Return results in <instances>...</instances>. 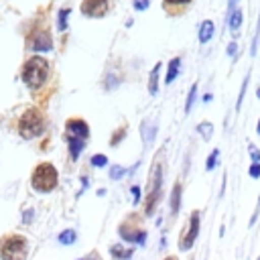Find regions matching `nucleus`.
Listing matches in <instances>:
<instances>
[{"label":"nucleus","mask_w":260,"mask_h":260,"mask_svg":"<svg viewBox=\"0 0 260 260\" xmlns=\"http://www.w3.org/2000/svg\"><path fill=\"white\" fill-rule=\"evenodd\" d=\"M250 177H260V162H252V167H250Z\"/></svg>","instance_id":"obj_28"},{"label":"nucleus","mask_w":260,"mask_h":260,"mask_svg":"<svg viewBox=\"0 0 260 260\" xmlns=\"http://www.w3.org/2000/svg\"><path fill=\"white\" fill-rule=\"evenodd\" d=\"M87 136H89V128H87V124L83 120H77V118L67 120V124H65V138L87 140Z\"/></svg>","instance_id":"obj_8"},{"label":"nucleus","mask_w":260,"mask_h":260,"mask_svg":"<svg viewBox=\"0 0 260 260\" xmlns=\"http://www.w3.org/2000/svg\"><path fill=\"white\" fill-rule=\"evenodd\" d=\"M179 67H181V59H179V57L171 59V63H169V71H167V77H165V83H171V81L177 77Z\"/></svg>","instance_id":"obj_15"},{"label":"nucleus","mask_w":260,"mask_h":260,"mask_svg":"<svg viewBox=\"0 0 260 260\" xmlns=\"http://www.w3.org/2000/svg\"><path fill=\"white\" fill-rule=\"evenodd\" d=\"M91 165L93 167H106L108 165V158L104 154H95V156H91Z\"/></svg>","instance_id":"obj_22"},{"label":"nucleus","mask_w":260,"mask_h":260,"mask_svg":"<svg viewBox=\"0 0 260 260\" xmlns=\"http://www.w3.org/2000/svg\"><path fill=\"white\" fill-rule=\"evenodd\" d=\"M242 10H234L232 14H230V18H228V24H230V28L236 32L238 30V26H240V22H242Z\"/></svg>","instance_id":"obj_18"},{"label":"nucleus","mask_w":260,"mask_h":260,"mask_svg":"<svg viewBox=\"0 0 260 260\" xmlns=\"http://www.w3.org/2000/svg\"><path fill=\"white\" fill-rule=\"evenodd\" d=\"M59 183L57 169L51 162H39L30 175V187L37 193H51Z\"/></svg>","instance_id":"obj_2"},{"label":"nucleus","mask_w":260,"mask_h":260,"mask_svg":"<svg viewBox=\"0 0 260 260\" xmlns=\"http://www.w3.org/2000/svg\"><path fill=\"white\" fill-rule=\"evenodd\" d=\"M45 130V120L39 110H26L18 120V134L22 138H37Z\"/></svg>","instance_id":"obj_5"},{"label":"nucleus","mask_w":260,"mask_h":260,"mask_svg":"<svg viewBox=\"0 0 260 260\" xmlns=\"http://www.w3.org/2000/svg\"><path fill=\"white\" fill-rule=\"evenodd\" d=\"M258 260H260V258H258Z\"/></svg>","instance_id":"obj_39"},{"label":"nucleus","mask_w":260,"mask_h":260,"mask_svg":"<svg viewBox=\"0 0 260 260\" xmlns=\"http://www.w3.org/2000/svg\"><path fill=\"white\" fill-rule=\"evenodd\" d=\"M160 187H162V171H160V160L156 156L150 177H148V191H146V205H144L146 215H152V211L158 203V197H160Z\"/></svg>","instance_id":"obj_4"},{"label":"nucleus","mask_w":260,"mask_h":260,"mask_svg":"<svg viewBox=\"0 0 260 260\" xmlns=\"http://www.w3.org/2000/svg\"><path fill=\"white\" fill-rule=\"evenodd\" d=\"M124 173H126V169L120 167V165H114V167L110 169V177H112V179H122Z\"/></svg>","instance_id":"obj_21"},{"label":"nucleus","mask_w":260,"mask_h":260,"mask_svg":"<svg viewBox=\"0 0 260 260\" xmlns=\"http://www.w3.org/2000/svg\"><path fill=\"white\" fill-rule=\"evenodd\" d=\"M67 144H69V154H71V158L75 160V158L81 154V150H83V146H85V140H79V138H67Z\"/></svg>","instance_id":"obj_12"},{"label":"nucleus","mask_w":260,"mask_h":260,"mask_svg":"<svg viewBox=\"0 0 260 260\" xmlns=\"http://www.w3.org/2000/svg\"><path fill=\"white\" fill-rule=\"evenodd\" d=\"M165 260H177V258H175V256H169V258H165Z\"/></svg>","instance_id":"obj_36"},{"label":"nucleus","mask_w":260,"mask_h":260,"mask_svg":"<svg viewBox=\"0 0 260 260\" xmlns=\"http://www.w3.org/2000/svg\"><path fill=\"white\" fill-rule=\"evenodd\" d=\"M250 154H252V160H254V162H260V152H258L252 144H250Z\"/></svg>","instance_id":"obj_30"},{"label":"nucleus","mask_w":260,"mask_h":260,"mask_svg":"<svg viewBox=\"0 0 260 260\" xmlns=\"http://www.w3.org/2000/svg\"><path fill=\"white\" fill-rule=\"evenodd\" d=\"M236 2H238V0H230V2H228V14H232V12H234V8H236Z\"/></svg>","instance_id":"obj_32"},{"label":"nucleus","mask_w":260,"mask_h":260,"mask_svg":"<svg viewBox=\"0 0 260 260\" xmlns=\"http://www.w3.org/2000/svg\"><path fill=\"white\" fill-rule=\"evenodd\" d=\"M181 207V183H175L171 193V213H177Z\"/></svg>","instance_id":"obj_14"},{"label":"nucleus","mask_w":260,"mask_h":260,"mask_svg":"<svg viewBox=\"0 0 260 260\" xmlns=\"http://www.w3.org/2000/svg\"><path fill=\"white\" fill-rule=\"evenodd\" d=\"M67 14H69V10H61L59 12V30H65V26H67Z\"/></svg>","instance_id":"obj_24"},{"label":"nucleus","mask_w":260,"mask_h":260,"mask_svg":"<svg viewBox=\"0 0 260 260\" xmlns=\"http://www.w3.org/2000/svg\"><path fill=\"white\" fill-rule=\"evenodd\" d=\"M30 217H32V211L28 209V211H26V215H22V221H26V223H28V221H30Z\"/></svg>","instance_id":"obj_34"},{"label":"nucleus","mask_w":260,"mask_h":260,"mask_svg":"<svg viewBox=\"0 0 260 260\" xmlns=\"http://www.w3.org/2000/svg\"><path fill=\"white\" fill-rule=\"evenodd\" d=\"M110 252H112V256L116 258V260H130L132 258V248H124V246H120V244H114L112 248H110Z\"/></svg>","instance_id":"obj_11"},{"label":"nucleus","mask_w":260,"mask_h":260,"mask_svg":"<svg viewBox=\"0 0 260 260\" xmlns=\"http://www.w3.org/2000/svg\"><path fill=\"white\" fill-rule=\"evenodd\" d=\"M83 260H100L95 254H91V256H87V258H83Z\"/></svg>","instance_id":"obj_35"},{"label":"nucleus","mask_w":260,"mask_h":260,"mask_svg":"<svg viewBox=\"0 0 260 260\" xmlns=\"http://www.w3.org/2000/svg\"><path fill=\"white\" fill-rule=\"evenodd\" d=\"M197 130H199V134H201L205 140H209V138H211V132H213V126H211L209 122H201V124L197 126Z\"/></svg>","instance_id":"obj_19"},{"label":"nucleus","mask_w":260,"mask_h":260,"mask_svg":"<svg viewBox=\"0 0 260 260\" xmlns=\"http://www.w3.org/2000/svg\"><path fill=\"white\" fill-rule=\"evenodd\" d=\"M132 197H134V203H138L140 201V187H132Z\"/></svg>","instance_id":"obj_31"},{"label":"nucleus","mask_w":260,"mask_h":260,"mask_svg":"<svg viewBox=\"0 0 260 260\" xmlns=\"http://www.w3.org/2000/svg\"><path fill=\"white\" fill-rule=\"evenodd\" d=\"M158 69H160V63L154 65L152 73H150V79H148V91L150 93H156V87H158Z\"/></svg>","instance_id":"obj_17"},{"label":"nucleus","mask_w":260,"mask_h":260,"mask_svg":"<svg viewBox=\"0 0 260 260\" xmlns=\"http://www.w3.org/2000/svg\"><path fill=\"white\" fill-rule=\"evenodd\" d=\"M51 47H53V43H51L49 32L41 30V32L35 35V39H32V49L35 51H51Z\"/></svg>","instance_id":"obj_10"},{"label":"nucleus","mask_w":260,"mask_h":260,"mask_svg":"<svg viewBox=\"0 0 260 260\" xmlns=\"http://www.w3.org/2000/svg\"><path fill=\"white\" fill-rule=\"evenodd\" d=\"M124 134H126V130H124V128H120V130H118V134H116V136H112L110 144H112V146H116V144H118V142L124 138Z\"/></svg>","instance_id":"obj_26"},{"label":"nucleus","mask_w":260,"mask_h":260,"mask_svg":"<svg viewBox=\"0 0 260 260\" xmlns=\"http://www.w3.org/2000/svg\"><path fill=\"white\" fill-rule=\"evenodd\" d=\"M57 240H59V244H63V246H71V244L77 240V234H75V230H63Z\"/></svg>","instance_id":"obj_16"},{"label":"nucleus","mask_w":260,"mask_h":260,"mask_svg":"<svg viewBox=\"0 0 260 260\" xmlns=\"http://www.w3.org/2000/svg\"><path fill=\"white\" fill-rule=\"evenodd\" d=\"M248 79H250V75H246V79H244V83H242V89H240V98H238V102H236V108L242 106V100H244V93H246V87H248Z\"/></svg>","instance_id":"obj_25"},{"label":"nucleus","mask_w":260,"mask_h":260,"mask_svg":"<svg viewBox=\"0 0 260 260\" xmlns=\"http://www.w3.org/2000/svg\"><path fill=\"white\" fill-rule=\"evenodd\" d=\"M195 95H197V83H195V85H191V89H189V95H187V104H185V112H189V110H191Z\"/></svg>","instance_id":"obj_20"},{"label":"nucleus","mask_w":260,"mask_h":260,"mask_svg":"<svg viewBox=\"0 0 260 260\" xmlns=\"http://www.w3.org/2000/svg\"><path fill=\"white\" fill-rule=\"evenodd\" d=\"M108 8H110V0H83L81 2V12L91 18L104 16L108 12Z\"/></svg>","instance_id":"obj_7"},{"label":"nucleus","mask_w":260,"mask_h":260,"mask_svg":"<svg viewBox=\"0 0 260 260\" xmlns=\"http://www.w3.org/2000/svg\"><path fill=\"white\" fill-rule=\"evenodd\" d=\"M189 2H191V0H165V6H167V8L173 6V4H177V6H179V4L185 6V4H189Z\"/></svg>","instance_id":"obj_29"},{"label":"nucleus","mask_w":260,"mask_h":260,"mask_svg":"<svg viewBox=\"0 0 260 260\" xmlns=\"http://www.w3.org/2000/svg\"><path fill=\"white\" fill-rule=\"evenodd\" d=\"M47 75H49V63H47L43 57H32V59H28V61L24 63V67H22V79H24V83H26L28 87H32V89L41 87V85L45 83Z\"/></svg>","instance_id":"obj_3"},{"label":"nucleus","mask_w":260,"mask_h":260,"mask_svg":"<svg viewBox=\"0 0 260 260\" xmlns=\"http://www.w3.org/2000/svg\"><path fill=\"white\" fill-rule=\"evenodd\" d=\"M256 95H258V98H260V87H258V91H256Z\"/></svg>","instance_id":"obj_38"},{"label":"nucleus","mask_w":260,"mask_h":260,"mask_svg":"<svg viewBox=\"0 0 260 260\" xmlns=\"http://www.w3.org/2000/svg\"><path fill=\"white\" fill-rule=\"evenodd\" d=\"M30 240L20 232L0 236V260H28Z\"/></svg>","instance_id":"obj_1"},{"label":"nucleus","mask_w":260,"mask_h":260,"mask_svg":"<svg viewBox=\"0 0 260 260\" xmlns=\"http://www.w3.org/2000/svg\"><path fill=\"white\" fill-rule=\"evenodd\" d=\"M236 49H238V47H236V43H232V45L228 47V55H234V53H236Z\"/></svg>","instance_id":"obj_33"},{"label":"nucleus","mask_w":260,"mask_h":260,"mask_svg":"<svg viewBox=\"0 0 260 260\" xmlns=\"http://www.w3.org/2000/svg\"><path fill=\"white\" fill-rule=\"evenodd\" d=\"M150 4V0H134V8L136 10H146Z\"/></svg>","instance_id":"obj_27"},{"label":"nucleus","mask_w":260,"mask_h":260,"mask_svg":"<svg viewBox=\"0 0 260 260\" xmlns=\"http://www.w3.org/2000/svg\"><path fill=\"white\" fill-rule=\"evenodd\" d=\"M217 154H219V152H217V150H213V152H211V154L207 156V162H205V169H207V171H211V169L215 167V160H217Z\"/></svg>","instance_id":"obj_23"},{"label":"nucleus","mask_w":260,"mask_h":260,"mask_svg":"<svg viewBox=\"0 0 260 260\" xmlns=\"http://www.w3.org/2000/svg\"><path fill=\"white\" fill-rule=\"evenodd\" d=\"M197 234H199V211H193V213L189 215L187 228L183 230V234H181V238H179V250L187 252V250L195 244Z\"/></svg>","instance_id":"obj_6"},{"label":"nucleus","mask_w":260,"mask_h":260,"mask_svg":"<svg viewBox=\"0 0 260 260\" xmlns=\"http://www.w3.org/2000/svg\"><path fill=\"white\" fill-rule=\"evenodd\" d=\"M118 232H120V236H122L124 242H132V244H140V246L146 244V232H142V230H138L134 225L122 223Z\"/></svg>","instance_id":"obj_9"},{"label":"nucleus","mask_w":260,"mask_h":260,"mask_svg":"<svg viewBox=\"0 0 260 260\" xmlns=\"http://www.w3.org/2000/svg\"><path fill=\"white\" fill-rule=\"evenodd\" d=\"M211 37H213V22L211 20H203L201 26H199V41L207 43Z\"/></svg>","instance_id":"obj_13"},{"label":"nucleus","mask_w":260,"mask_h":260,"mask_svg":"<svg viewBox=\"0 0 260 260\" xmlns=\"http://www.w3.org/2000/svg\"><path fill=\"white\" fill-rule=\"evenodd\" d=\"M258 134H260V120H258Z\"/></svg>","instance_id":"obj_37"}]
</instances>
